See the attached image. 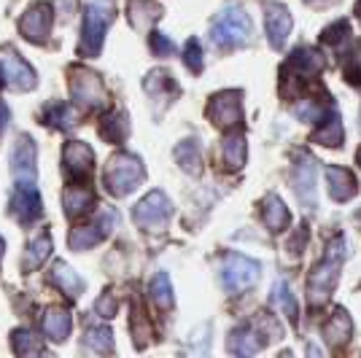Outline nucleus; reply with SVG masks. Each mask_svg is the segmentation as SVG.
I'll return each mask as SVG.
<instances>
[{
  "mask_svg": "<svg viewBox=\"0 0 361 358\" xmlns=\"http://www.w3.org/2000/svg\"><path fill=\"white\" fill-rule=\"evenodd\" d=\"M313 143L321 146H340L343 143V124L337 119V113H326L324 119L318 121V130L313 132Z\"/></svg>",
  "mask_w": 361,
  "mask_h": 358,
  "instance_id": "26",
  "label": "nucleus"
},
{
  "mask_svg": "<svg viewBox=\"0 0 361 358\" xmlns=\"http://www.w3.org/2000/svg\"><path fill=\"white\" fill-rule=\"evenodd\" d=\"M259 275H262V264L251 256L226 254L224 261H221V283L232 294L251 288L259 280Z\"/></svg>",
  "mask_w": 361,
  "mask_h": 358,
  "instance_id": "6",
  "label": "nucleus"
},
{
  "mask_svg": "<svg viewBox=\"0 0 361 358\" xmlns=\"http://www.w3.org/2000/svg\"><path fill=\"white\" fill-rule=\"evenodd\" d=\"M291 180H294V192H297L302 205L310 210L316 208V162L310 156H305V154L297 156Z\"/></svg>",
  "mask_w": 361,
  "mask_h": 358,
  "instance_id": "13",
  "label": "nucleus"
},
{
  "mask_svg": "<svg viewBox=\"0 0 361 358\" xmlns=\"http://www.w3.org/2000/svg\"><path fill=\"white\" fill-rule=\"evenodd\" d=\"M272 299L281 304V310H283L291 321H297V302H294V297H291V288H288L286 283L275 285V294H272Z\"/></svg>",
  "mask_w": 361,
  "mask_h": 358,
  "instance_id": "36",
  "label": "nucleus"
},
{
  "mask_svg": "<svg viewBox=\"0 0 361 358\" xmlns=\"http://www.w3.org/2000/svg\"><path fill=\"white\" fill-rule=\"evenodd\" d=\"M14 350L19 356H41L44 353V342L38 337H32L30 331H14Z\"/></svg>",
  "mask_w": 361,
  "mask_h": 358,
  "instance_id": "35",
  "label": "nucleus"
},
{
  "mask_svg": "<svg viewBox=\"0 0 361 358\" xmlns=\"http://www.w3.org/2000/svg\"><path fill=\"white\" fill-rule=\"evenodd\" d=\"M183 62H186V68H189L192 73H200V70H202V46H200L197 38L186 41V49H183Z\"/></svg>",
  "mask_w": 361,
  "mask_h": 358,
  "instance_id": "37",
  "label": "nucleus"
},
{
  "mask_svg": "<svg viewBox=\"0 0 361 358\" xmlns=\"http://www.w3.org/2000/svg\"><path fill=\"white\" fill-rule=\"evenodd\" d=\"M248 32H251V19L238 6H229V8H224L221 14L213 19L211 35L216 46H224V49L240 46L245 44Z\"/></svg>",
  "mask_w": 361,
  "mask_h": 358,
  "instance_id": "4",
  "label": "nucleus"
},
{
  "mask_svg": "<svg viewBox=\"0 0 361 358\" xmlns=\"http://www.w3.org/2000/svg\"><path fill=\"white\" fill-rule=\"evenodd\" d=\"M78 113H75L73 105L68 103H51L44 111V121L49 127H57V130H65V127H73Z\"/></svg>",
  "mask_w": 361,
  "mask_h": 358,
  "instance_id": "28",
  "label": "nucleus"
},
{
  "mask_svg": "<svg viewBox=\"0 0 361 358\" xmlns=\"http://www.w3.org/2000/svg\"><path fill=\"white\" fill-rule=\"evenodd\" d=\"M326 183H329L331 199H337V202H348L350 197L359 192L356 175L350 170H345V167H337V164L326 167Z\"/></svg>",
  "mask_w": 361,
  "mask_h": 358,
  "instance_id": "18",
  "label": "nucleus"
},
{
  "mask_svg": "<svg viewBox=\"0 0 361 358\" xmlns=\"http://www.w3.org/2000/svg\"><path fill=\"white\" fill-rule=\"evenodd\" d=\"M108 25H111V8L108 6H97V3L90 6L87 16H84V30H81V46H78V51L87 54V57L100 54L103 41H106Z\"/></svg>",
  "mask_w": 361,
  "mask_h": 358,
  "instance_id": "7",
  "label": "nucleus"
},
{
  "mask_svg": "<svg viewBox=\"0 0 361 358\" xmlns=\"http://www.w3.org/2000/svg\"><path fill=\"white\" fill-rule=\"evenodd\" d=\"M41 195H38V189H35V183L30 186H16V195L11 199V210H14V216L22 221V224H32V221H38L41 218Z\"/></svg>",
  "mask_w": 361,
  "mask_h": 358,
  "instance_id": "17",
  "label": "nucleus"
},
{
  "mask_svg": "<svg viewBox=\"0 0 361 358\" xmlns=\"http://www.w3.org/2000/svg\"><path fill=\"white\" fill-rule=\"evenodd\" d=\"M49 254H51V237H49V235H41V237H35L30 242L22 267L27 269V272H32V269H38L41 264H44L46 259H49Z\"/></svg>",
  "mask_w": 361,
  "mask_h": 358,
  "instance_id": "30",
  "label": "nucleus"
},
{
  "mask_svg": "<svg viewBox=\"0 0 361 358\" xmlns=\"http://www.w3.org/2000/svg\"><path fill=\"white\" fill-rule=\"evenodd\" d=\"M71 97L87 111H97L108 105V92L100 75L87 68H71Z\"/></svg>",
  "mask_w": 361,
  "mask_h": 358,
  "instance_id": "5",
  "label": "nucleus"
},
{
  "mask_svg": "<svg viewBox=\"0 0 361 358\" xmlns=\"http://www.w3.org/2000/svg\"><path fill=\"white\" fill-rule=\"evenodd\" d=\"M345 78L350 81V84H361V41L359 44H353V51L348 54Z\"/></svg>",
  "mask_w": 361,
  "mask_h": 358,
  "instance_id": "39",
  "label": "nucleus"
},
{
  "mask_svg": "<svg viewBox=\"0 0 361 358\" xmlns=\"http://www.w3.org/2000/svg\"><path fill=\"white\" fill-rule=\"evenodd\" d=\"M6 124H8V108L0 103V132L6 130Z\"/></svg>",
  "mask_w": 361,
  "mask_h": 358,
  "instance_id": "43",
  "label": "nucleus"
},
{
  "mask_svg": "<svg viewBox=\"0 0 361 358\" xmlns=\"http://www.w3.org/2000/svg\"><path fill=\"white\" fill-rule=\"evenodd\" d=\"M267 331L272 334H281V326L275 323V318L270 313H259L254 321H248L245 326H240L238 331H232V340H229V350L232 353H240V356H251L256 350H262L267 340Z\"/></svg>",
  "mask_w": 361,
  "mask_h": 358,
  "instance_id": "3",
  "label": "nucleus"
},
{
  "mask_svg": "<svg viewBox=\"0 0 361 358\" xmlns=\"http://www.w3.org/2000/svg\"><path fill=\"white\" fill-rule=\"evenodd\" d=\"M356 16H359V22H361V0H356Z\"/></svg>",
  "mask_w": 361,
  "mask_h": 358,
  "instance_id": "44",
  "label": "nucleus"
},
{
  "mask_svg": "<svg viewBox=\"0 0 361 358\" xmlns=\"http://www.w3.org/2000/svg\"><path fill=\"white\" fill-rule=\"evenodd\" d=\"M75 3L78 0H57V8H60L62 19H71V14L75 11Z\"/></svg>",
  "mask_w": 361,
  "mask_h": 358,
  "instance_id": "42",
  "label": "nucleus"
},
{
  "mask_svg": "<svg viewBox=\"0 0 361 358\" xmlns=\"http://www.w3.org/2000/svg\"><path fill=\"white\" fill-rule=\"evenodd\" d=\"M106 189L114 197H127L130 192H135L143 180V164L133 154H116L111 156V162L106 167Z\"/></svg>",
  "mask_w": 361,
  "mask_h": 358,
  "instance_id": "2",
  "label": "nucleus"
},
{
  "mask_svg": "<svg viewBox=\"0 0 361 358\" xmlns=\"http://www.w3.org/2000/svg\"><path fill=\"white\" fill-rule=\"evenodd\" d=\"M127 14H130L133 27L146 30V27H151V25L162 16V8H159V3H154V0H130V3H127Z\"/></svg>",
  "mask_w": 361,
  "mask_h": 358,
  "instance_id": "23",
  "label": "nucleus"
},
{
  "mask_svg": "<svg viewBox=\"0 0 361 358\" xmlns=\"http://www.w3.org/2000/svg\"><path fill=\"white\" fill-rule=\"evenodd\" d=\"M62 162H65V173L71 180H90L92 164H94V154L87 143L81 140H71L65 151H62Z\"/></svg>",
  "mask_w": 361,
  "mask_h": 358,
  "instance_id": "14",
  "label": "nucleus"
},
{
  "mask_svg": "<svg viewBox=\"0 0 361 358\" xmlns=\"http://www.w3.org/2000/svg\"><path fill=\"white\" fill-rule=\"evenodd\" d=\"M208 119L216 127L224 130H235L243 124V105H240V92H219L213 94L208 103Z\"/></svg>",
  "mask_w": 361,
  "mask_h": 358,
  "instance_id": "10",
  "label": "nucleus"
},
{
  "mask_svg": "<svg viewBox=\"0 0 361 358\" xmlns=\"http://www.w3.org/2000/svg\"><path fill=\"white\" fill-rule=\"evenodd\" d=\"M11 173H14L16 186H30L35 183V143L30 135H22L11 151Z\"/></svg>",
  "mask_w": 361,
  "mask_h": 358,
  "instance_id": "12",
  "label": "nucleus"
},
{
  "mask_svg": "<svg viewBox=\"0 0 361 358\" xmlns=\"http://www.w3.org/2000/svg\"><path fill=\"white\" fill-rule=\"evenodd\" d=\"M324 65L326 60L321 57V51L316 49H310V46H302V49H294L291 54H288V70H294V73L305 75V78H310V75H318L324 70Z\"/></svg>",
  "mask_w": 361,
  "mask_h": 358,
  "instance_id": "19",
  "label": "nucleus"
},
{
  "mask_svg": "<svg viewBox=\"0 0 361 358\" xmlns=\"http://www.w3.org/2000/svg\"><path fill=\"white\" fill-rule=\"evenodd\" d=\"M62 202H65V216H68V218H78V216H84V213H90L92 210V205H94V195H92L87 186L75 183V186H71V189L65 192Z\"/></svg>",
  "mask_w": 361,
  "mask_h": 358,
  "instance_id": "22",
  "label": "nucleus"
},
{
  "mask_svg": "<svg viewBox=\"0 0 361 358\" xmlns=\"http://www.w3.org/2000/svg\"><path fill=\"white\" fill-rule=\"evenodd\" d=\"M94 310H97L100 318H114V315H116V299L111 297V294L100 297L97 299V304H94Z\"/></svg>",
  "mask_w": 361,
  "mask_h": 358,
  "instance_id": "41",
  "label": "nucleus"
},
{
  "mask_svg": "<svg viewBox=\"0 0 361 358\" xmlns=\"http://www.w3.org/2000/svg\"><path fill=\"white\" fill-rule=\"evenodd\" d=\"M51 283L57 285L60 291H65L71 299H75L84 291V280H81L65 261H57V264H54V269H51Z\"/></svg>",
  "mask_w": 361,
  "mask_h": 358,
  "instance_id": "25",
  "label": "nucleus"
},
{
  "mask_svg": "<svg viewBox=\"0 0 361 358\" xmlns=\"http://www.w3.org/2000/svg\"><path fill=\"white\" fill-rule=\"evenodd\" d=\"M173 216V205L162 192H151L146 195L133 210V218H135L137 226H143L146 232H159L165 229V224Z\"/></svg>",
  "mask_w": 361,
  "mask_h": 358,
  "instance_id": "8",
  "label": "nucleus"
},
{
  "mask_svg": "<svg viewBox=\"0 0 361 358\" xmlns=\"http://www.w3.org/2000/svg\"><path fill=\"white\" fill-rule=\"evenodd\" d=\"M51 22H54V14H51V6L49 3H32L30 8L25 11L22 22H19V32L30 41V44H44L51 32Z\"/></svg>",
  "mask_w": 361,
  "mask_h": 358,
  "instance_id": "11",
  "label": "nucleus"
},
{
  "mask_svg": "<svg viewBox=\"0 0 361 358\" xmlns=\"http://www.w3.org/2000/svg\"><path fill=\"white\" fill-rule=\"evenodd\" d=\"M151 49H154V54H159V57H167V54L176 51L173 41H170L167 35H162V32H151Z\"/></svg>",
  "mask_w": 361,
  "mask_h": 358,
  "instance_id": "40",
  "label": "nucleus"
},
{
  "mask_svg": "<svg viewBox=\"0 0 361 358\" xmlns=\"http://www.w3.org/2000/svg\"><path fill=\"white\" fill-rule=\"evenodd\" d=\"M262 221L267 224L270 232H283L291 224V213L278 195H267V199L262 202Z\"/></svg>",
  "mask_w": 361,
  "mask_h": 358,
  "instance_id": "20",
  "label": "nucleus"
},
{
  "mask_svg": "<svg viewBox=\"0 0 361 358\" xmlns=\"http://www.w3.org/2000/svg\"><path fill=\"white\" fill-rule=\"evenodd\" d=\"M0 78L6 87L19 92H30L35 87V70L16 54L11 46L0 49Z\"/></svg>",
  "mask_w": 361,
  "mask_h": 358,
  "instance_id": "9",
  "label": "nucleus"
},
{
  "mask_svg": "<svg viewBox=\"0 0 361 358\" xmlns=\"http://www.w3.org/2000/svg\"><path fill=\"white\" fill-rule=\"evenodd\" d=\"M143 87L149 92L151 97H165V94H176L178 87H176V81L165 73V70H154L149 73V78L143 81Z\"/></svg>",
  "mask_w": 361,
  "mask_h": 358,
  "instance_id": "33",
  "label": "nucleus"
},
{
  "mask_svg": "<svg viewBox=\"0 0 361 358\" xmlns=\"http://www.w3.org/2000/svg\"><path fill=\"white\" fill-rule=\"evenodd\" d=\"M114 224H116V213H114V210H108V213H103V216L97 218V224L78 226V229L71 232V248H73V251H84V248L97 245V242L111 232V226Z\"/></svg>",
  "mask_w": 361,
  "mask_h": 358,
  "instance_id": "16",
  "label": "nucleus"
},
{
  "mask_svg": "<svg viewBox=\"0 0 361 358\" xmlns=\"http://www.w3.org/2000/svg\"><path fill=\"white\" fill-rule=\"evenodd\" d=\"M264 27H267V41L272 49H283L291 30V14L283 3H267L264 8Z\"/></svg>",
  "mask_w": 361,
  "mask_h": 358,
  "instance_id": "15",
  "label": "nucleus"
},
{
  "mask_svg": "<svg viewBox=\"0 0 361 358\" xmlns=\"http://www.w3.org/2000/svg\"><path fill=\"white\" fill-rule=\"evenodd\" d=\"M176 159L192 175H197L202 170V151H200V146H197L195 140H183L178 149H176Z\"/></svg>",
  "mask_w": 361,
  "mask_h": 358,
  "instance_id": "29",
  "label": "nucleus"
},
{
  "mask_svg": "<svg viewBox=\"0 0 361 358\" xmlns=\"http://www.w3.org/2000/svg\"><path fill=\"white\" fill-rule=\"evenodd\" d=\"M0 259H3V240H0Z\"/></svg>",
  "mask_w": 361,
  "mask_h": 358,
  "instance_id": "45",
  "label": "nucleus"
},
{
  "mask_svg": "<svg viewBox=\"0 0 361 358\" xmlns=\"http://www.w3.org/2000/svg\"><path fill=\"white\" fill-rule=\"evenodd\" d=\"M127 132H130V121H127V116H124V113H119V111L108 113L106 119H103L100 135H103L106 140H111V143H121V140L127 137Z\"/></svg>",
  "mask_w": 361,
  "mask_h": 358,
  "instance_id": "31",
  "label": "nucleus"
},
{
  "mask_svg": "<svg viewBox=\"0 0 361 358\" xmlns=\"http://www.w3.org/2000/svg\"><path fill=\"white\" fill-rule=\"evenodd\" d=\"M350 334H353V321L348 318L345 310H334V315H331L329 321H326V326H324L326 342L331 347H343L350 340Z\"/></svg>",
  "mask_w": 361,
  "mask_h": 358,
  "instance_id": "21",
  "label": "nucleus"
},
{
  "mask_svg": "<svg viewBox=\"0 0 361 358\" xmlns=\"http://www.w3.org/2000/svg\"><path fill=\"white\" fill-rule=\"evenodd\" d=\"M356 159H359V164H361V149H359V156H356Z\"/></svg>",
  "mask_w": 361,
  "mask_h": 358,
  "instance_id": "46",
  "label": "nucleus"
},
{
  "mask_svg": "<svg viewBox=\"0 0 361 358\" xmlns=\"http://www.w3.org/2000/svg\"><path fill=\"white\" fill-rule=\"evenodd\" d=\"M71 326H73L71 313L62 310V307H51V310L44 315V331L51 342H62V340L71 334Z\"/></svg>",
  "mask_w": 361,
  "mask_h": 358,
  "instance_id": "24",
  "label": "nucleus"
},
{
  "mask_svg": "<svg viewBox=\"0 0 361 358\" xmlns=\"http://www.w3.org/2000/svg\"><path fill=\"white\" fill-rule=\"evenodd\" d=\"M348 35H350V25H348L345 19H340V22H334L331 27L324 30V41L331 46H343L348 41Z\"/></svg>",
  "mask_w": 361,
  "mask_h": 358,
  "instance_id": "38",
  "label": "nucleus"
},
{
  "mask_svg": "<svg viewBox=\"0 0 361 358\" xmlns=\"http://www.w3.org/2000/svg\"><path fill=\"white\" fill-rule=\"evenodd\" d=\"M84 342L90 345V347H94L97 353H108V350H114V334H111L108 326H90Z\"/></svg>",
  "mask_w": 361,
  "mask_h": 358,
  "instance_id": "34",
  "label": "nucleus"
},
{
  "mask_svg": "<svg viewBox=\"0 0 361 358\" xmlns=\"http://www.w3.org/2000/svg\"><path fill=\"white\" fill-rule=\"evenodd\" d=\"M343 259H345V240L337 237L334 242H329L326 248V256L318 261L310 278H307V299L310 304H324L329 299L331 288L337 283V275H340V267H343Z\"/></svg>",
  "mask_w": 361,
  "mask_h": 358,
  "instance_id": "1",
  "label": "nucleus"
},
{
  "mask_svg": "<svg viewBox=\"0 0 361 358\" xmlns=\"http://www.w3.org/2000/svg\"><path fill=\"white\" fill-rule=\"evenodd\" d=\"M221 159L229 170H238L245 164V135H229L221 143Z\"/></svg>",
  "mask_w": 361,
  "mask_h": 358,
  "instance_id": "27",
  "label": "nucleus"
},
{
  "mask_svg": "<svg viewBox=\"0 0 361 358\" xmlns=\"http://www.w3.org/2000/svg\"><path fill=\"white\" fill-rule=\"evenodd\" d=\"M149 294H151V302L159 310H170L173 307V285H170V278H167L165 272L154 275V280L149 285Z\"/></svg>",
  "mask_w": 361,
  "mask_h": 358,
  "instance_id": "32",
  "label": "nucleus"
}]
</instances>
